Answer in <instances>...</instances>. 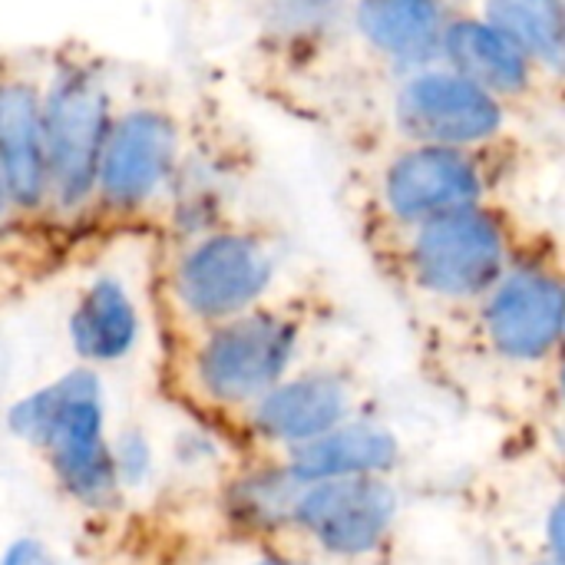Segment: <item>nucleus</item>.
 <instances>
[{"label":"nucleus","mask_w":565,"mask_h":565,"mask_svg":"<svg viewBox=\"0 0 565 565\" xmlns=\"http://www.w3.org/2000/svg\"><path fill=\"white\" fill-rule=\"evenodd\" d=\"M404 235L407 271L440 298L487 295L513 265L510 228L487 202L420 222Z\"/></svg>","instance_id":"423d86ee"},{"label":"nucleus","mask_w":565,"mask_h":565,"mask_svg":"<svg viewBox=\"0 0 565 565\" xmlns=\"http://www.w3.org/2000/svg\"><path fill=\"white\" fill-rule=\"evenodd\" d=\"M543 565H559V563H543Z\"/></svg>","instance_id":"412c9836"},{"label":"nucleus","mask_w":565,"mask_h":565,"mask_svg":"<svg viewBox=\"0 0 565 565\" xmlns=\"http://www.w3.org/2000/svg\"><path fill=\"white\" fill-rule=\"evenodd\" d=\"M493 159L497 152L397 142L377 169V209L397 228H414L420 222L483 205L497 179Z\"/></svg>","instance_id":"39448f33"},{"label":"nucleus","mask_w":565,"mask_h":565,"mask_svg":"<svg viewBox=\"0 0 565 565\" xmlns=\"http://www.w3.org/2000/svg\"><path fill=\"white\" fill-rule=\"evenodd\" d=\"M13 218V205L7 199V189H3V179H0V228Z\"/></svg>","instance_id":"6ab92c4d"},{"label":"nucleus","mask_w":565,"mask_h":565,"mask_svg":"<svg viewBox=\"0 0 565 565\" xmlns=\"http://www.w3.org/2000/svg\"><path fill=\"white\" fill-rule=\"evenodd\" d=\"M116 103L113 79L89 50H56L43 66L46 212L70 218L89 209Z\"/></svg>","instance_id":"f257e3e1"},{"label":"nucleus","mask_w":565,"mask_h":565,"mask_svg":"<svg viewBox=\"0 0 565 565\" xmlns=\"http://www.w3.org/2000/svg\"><path fill=\"white\" fill-rule=\"evenodd\" d=\"M483 324L490 341L520 361L546 358L563 334V281L540 262H513L487 291Z\"/></svg>","instance_id":"9d476101"},{"label":"nucleus","mask_w":565,"mask_h":565,"mask_svg":"<svg viewBox=\"0 0 565 565\" xmlns=\"http://www.w3.org/2000/svg\"><path fill=\"white\" fill-rule=\"evenodd\" d=\"M0 179L13 215L46 212L43 70L0 56Z\"/></svg>","instance_id":"1a4fd4ad"},{"label":"nucleus","mask_w":565,"mask_h":565,"mask_svg":"<svg viewBox=\"0 0 565 565\" xmlns=\"http://www.w3.org/2000/svg\"><path fill=\"white\" fill-rule=\"evenodd\" d=\"M450 0H348V26L364 50L397 73L437 63Z\"/></svg>","instance_id":"ddd939ff"},{"label":"nucleus","mask_w":565,"mask_h":565,"mask_svg":"<svg viewBox=\"0 0 565 565\" xmlns=\"http://www.w3.org/2000/svg\"><path fill=\"white\" fill-rule=\"evenodd\" d=\"M477 13L503 30L553 83H559L565 56L563 0H480Z\"/></svg>","instance_id":"dca6fc26"},{"label":"nucleus","mask_w":565,"mask_h":565,"mask_svg":"<svg viewBox=\"0 0 565 565\" xmlns=\"http://www.w3.org/2000/svg\"><path fill=\"white\" fill-rule=\"evenodd\" d=\"M3 565H53V559L36 546V543H30V540H20L10 553H7V559Z\"/></svg>","instance_id":"a211bd4d"},{"label":"nucleus","mask_w":565,"mask_h":565,"mask_svg":"<svg viewBox=\"0 0 565 565\" xmlns=\"http://www.w3.org/2000/svg\"><path fill=\"white\" fill-rule=\"evenodd\" d=\"M437 60L467 76L510 109L533 103L550 79L530 53H523L503 30L487 23L477 10H454ZM553 83V79H550Z\"/></svg>","instance_id":"f8f14e48"},{"label":"nucleus","mask_w":565,"mask_h":565,"mask_svg":"<svg viewBox=\"0 0 565 565\" xmlns=\"http://www.w3.org/2000/svg\"><path fill=\"white\" fill-rule=\"evenodd\" d=\"M394 510L397 500L387 483L371 477H341L305 483L295 497L291 516L328 553L361 556L384 540Z\"/></svg>","instance_id":"9b49d317"},{"label":"nucleus","mask_w":565,"mask_h":565,"mask_svg":"<svg viewBox=\"0 0 565 565\" xmlns=\"http://www.w3.org/2000/svg\"><path fill=\"white\" fill-rule=\"evenodd\" d=\"M79 354L93 361H113L129 351L136 341V308L126 288L116 278H96L70 321Z\"/></svg>","instance_id":"f3484780"},{"label":"nucleus","mask_w":565,"mask_h":565,"mask_svg":"<svg viewBox=\"0 0 565 565\" xmlns=\"http://www.w3.org/2000/svg\"><path fill=\"white\" fill-rule=\"evenodd\" d=\"M275 278L271 248L245 228H212L192 238L172 271L179 305L199 321H228L255 308Z\"/></svg>","instance_id":"0eeeda50"},{"label":"nucleus","mask_w":565,"mask_h":565,"mask_svg":"<svg viewBox=\"0 0 565 565\" xmlns=\"http://www.w3.org/2000/svg\"><path fill=\"white\" fill-rule=\"evenodd\" d=\"M387 116L397 142L477 152H497L513 129V109L507 103L440 60L397 73Z\"/></svg>","instance_id":"7ed1b4c3"},{"label":"nucleus","mask_w":565,"mask_h":565,"mask_svg":"<svg viewBox=\"0 0 565 565\" xmlns=\"http://www.w3.org/2000/svg\"><path fill=\"white\" fill-rule=\"evenodd\" d=\"M10 424L50 454L63 487L83 503L103 507L116 493V460L103 440V404L96 381L70 374L23 401Z\"/></svg>","instance_id":"20e7f679"},{"label":"nucleus","mask_w":565,"mask_h":565,"mask_svg":"<svg viewBox=\"0 0 565 565\" xmlns=\"http://www.w3.org/2000/svg\"><path fill=\"white\" fill-rule=\"evenodd\" d=\"M298 331L275 311H245L218 321L195 358L199 387L218 404H245L268 394L295 354Z\"/></svg>","instance_id":"6e6552de"},{"label":"nucleus","mask_w":565,"mask_h":565,"mask_svg":"<svg viewBox=\"0 0 565 565\" xmlns=\"http://www.w3.org/2000/svg\"><path fill=\"white\" fill-rule=\"evenodd\" d=\"M351 394L348 384L331 374H308L288 384H275L258 397L255 427L265 437L308 444L341 424L348 414Z\"/></svg>","instance_id":"4468645a"},{"label":"nucleus","mask_w":565,"mask_h":565,"mask_svg":"<svg viewBox=\"0 0 565 565\" xmlns=\"http://www.w3.org/2000/svg\"><path fill=\"white\" fill-rule=\"evenodd\" d=\"M185 122L162 99H122L113 109L89 209L132 215L172 192L185 159Z\"/></svg>","instance_id":"f03ea898"},{"label":"nucleus","mask_w":565,"mask_h":565,"mask_svg":"<svg viewBox=\"0 0 565 565\" xmlns=\"http://www.w3.org/2000/svg\"><path fill=\"white\" fill-rule=\"evenodd\" d=\"M262 565H285V563H262Z\"/></svg>","instance_id":"aec40b11"},{"label":"nucleus","mask_w":565,"mask_h":565,"mask_svg":"<svg viewBox=\"0 0 565 565\" xmlns=\"http://www.w3.org/2000/svg\"><path fill=\"white\" fill-rule=\"evenodd\" d=\"M397 460V444L387 430L371 424L334 427L295 450V477L301 483L341 480V477H371Z\"/></svg>","instance_id":"2eb2a0df"}]
</instances>
